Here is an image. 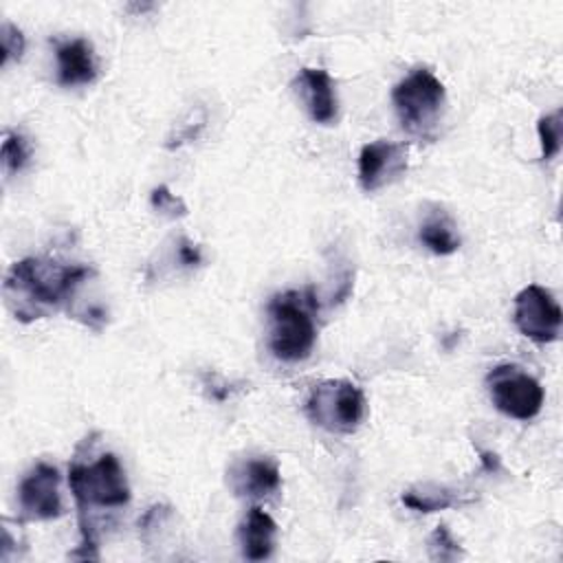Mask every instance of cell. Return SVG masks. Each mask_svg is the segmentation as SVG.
<instances>
[{
	"label": "cell",
	"instance_id": "obj_3",
	"mask_svg": "<svg viewBox=\"0 0 563 563\" xmlns=\"http://www.w3.org/2000/svg\"><path fill=\"white\" fill-rule=\"evenodd\" d=\"M68 484L79 510V528L88 526L92 508H123L130 501V486L114 453H103L90 464L79 457L68 468Z\"/></svg>",
	"mask_w": 563,
	"mask_h": 563
},
{
	"label": "cell",
	"instance_id": "obj_1",
	"mask_svg": "<svg viewBox=\"0 0 563 563\" xmlns=\"http://www.w3.org/2000/svg\"><path fill=\"white\" fill-rule=\"evenodd\" d=\"M90 275L92 268L84 264L24 257L11 264L4 277V295L20 321H33L70 299L75 288Z\"/></svg>",
	"mask_w": 563,
	"mask_h": 563
},
{
	"label": "cell",
	"instance_id": "obj_22",
	"mask_svg": "<svg viewBox=\"0 0 563 563\" xmlns=\"http://www.w3.org/2000/svg\"><path fill=\"white\" fill-rule=\"evenodd\" d=\"M482 462H484V468L486 471H497L499 468V460L495 453L490 451H482Z\"/></svg>",
	"mask_w": 563,
	"mask_h": 563
},
{
	"label": "cell",
	"instance_id": "obj_8",
	"mask_svg": "<svg viewBox=\"0 0 563 563\" xmlns=\"http://www.w3.org/2000/svg\"><path fill=\"white\" fill-rule=\"evenodd\" d=\"M18 504L24 521H46L62 515L59 471L51 464H35L18 488Z\"/></svg>",
	"mask_w": 563,
	"mask_h": 563
},
{
	"label": "cell",
	"instance_id": "obj_19",
	"mask_svg": "<svg viewBox=\"0 0 563 563\" xmlns=\"http://www.w3.org/2000/svg\"><path fill=\"white\" fill-rule=\"evenodd\" d=\"M150 200H152V207L156 211H161V213H165L169 218H180V216L187 213V205L178 196H174L165 185L154 187Z\"/></svg>",
	"mask_w": 563,
	"mask_h": 563
},
{
	"label": "cell",
	"instance_id": "obj_7",
	"mask_svg": "<svg viewBox=\"0 0 563 563\" xmlns=\"http://www.w3.org/2000/svg\"><path fill=\"white\" fill-rule=\"evenodd\" d=\"M517 330L534 343H550L559 339L561 332V306L539 284H530L515 297V312H512Z\"/></svg>",
	"mask_w": 563,
	"mask_h": 563
},
{
	"label": "cell",
	"instance_id": "obj_2",
	"mask_svg": "<svg viewBox=\"0 0 563 563\" xmlns=\"http://www.w3.org/2000/svg\"><path fill=\"white\" fill-rule=\"evenodd\" d=\"M314 310L312 288L286 290L268 301V347L275 358L297 363L310 356L317 341Z\"/></svg>",
	"mask_w": 563,
	"mask_h": 563
},
{
	"label": "cell",
	"instance_id": "obj_6",
	"mask_svg": "<svg viewBox=\"0 0 563 563\" xmlns=\"http://www.w3.org/2000/svg\"><path fill=\"white\" fill-rule=\"evenodd\" d=\"M493 405L515 420H532L543 407V387L519 365H497L486 376Z\"/></svg>",
	"mask_w": 563,
	"mask_h": 563
},
{
	"label": "cell",
	"instance_id": "obj_9",
	"mask_svg": "<svg viewBox=\"0 0 563 563\" xmlns=\"http://www.w3.org/2000/svg\"><path fill=\"white\" fill-rule=\"evenodd\" d=\"M407 169V150L385 139L365 143L358 154V183L365 191H376Z\"/></svg>",
	"mask_w": 563,
	"mask_h": 563
},
{
	"label": "cell",
	"instance_id": "obj_4",
	"mask_svg": "<svg viewBox=\"0 0 563 563\" xmlns=\"http://www.w3.org/2000/svg\"><path fill=\"white\" fill-rule=\"evenodd\" d=\"M391 101L407 132L429 136L442 114L446 92L431 70L416 68L394 86Z\"/></svg>",
	"mask_w": 563,
	"mask_h": 563
},
{
	"label": "cell",
	"instance_id": "obj_15",
	"mask_svg": "<svg viewBox=\"0 0 563 563\" xmlns=\"http://www.w3.org/2000/svg\"><path fill=\"white\" fill-rule=\"evenodd\" d=\"M402 504L411 510L418 512H435V510H444L451 506H462L468 504L471 499L460 497V493H453L446 486H438V484H422L420 488H411L402 493Z\"/></svg>",
	"mask_w": 563,
	"mask_h": 563
},
{
	"label": "cell",
	"instance_id": "obj_20",
	"mask_svg": "<svg viewBox=\"0 0 563 563\" xmlns=\"http://www.w3.org/2000/svg\"><path fill=\"white\" fill-rule=\"evenodd\" d=\"M0 42H2V66H7L11 59H20L24 53V35L18 26L11 22H4L0 29Z\"/></svg>",
	"mask_w": 563,
	"mask_h": 563
},
{
	"label": "cell",
	"instance_id": "obj_5",
	"mask_svg": "<svg viewBox=\"0 0 563 563\" xmlns=\"http://www.w3.org/2000/svg\"><path fill=\"white\" fill-rule=\"evenodd\" d=\"M308 418L330 433H352L358 429L365 416L363 391L343 378L321 380L310 389L306 400Z\"/></svg>",
	"mask_w": 563,
	"mask_h": 563
},
{
	"label": "cell",
	"instance_id": "obj_13",
	"mask_svg": "<svg viewBox=\"0 0 563 563\" xmlns=\"http://www.w3.org/2000/svg\"><path fill=\"white\" fill-rule=\"evenodd\" d=\"M277 523L260 506H251L238 528L242 556L249 561H264L273 554Z\"/></svg>",
	"mask_w": 563,
	"mask_h": 563
},
{
	"label": "cell",
	"instance_id": "obj_17",
	"mask_svg": "<svg viewBox=\"0 0 563 563\" xmlns=\"http://www.w3.org/2000/svg\"><path fill=\"white\" fill-rule=\"evenodd\" d=\"M539 141H541V158L550 161L561 150V112H552L539 119L537 123Z\"/></svg>",
	"mask_w": 563,
	"mask_h": 563
},
{
	"label": "cell",
	"instance_id": "obj_21",
	"mask_svg": "<svg viewBox=\"0 0 563 563\" xmlns=\"http://www.w3.org/2000/svg\"><path fill=\"white\" fill-rule=\"evenodd\" d=\"M178 260H180V264H185V266H198V264L202 262V255H200V249H198L196 244H191L189 240H180Z\"/></svg>",
	"mask_w": 563,
	"mask_h": 563
},
{
	"label": "cell",
	"instance_id": "obj_10",
	"mask_svg": "<svg viewBox=\"0 0 563 563\" xmlns=\"http://www.w3.org/2000/svg\"><path fill=\"white\" fill-rule=\"evenodd\" d=\"M227 484L238 497H266L275 493L282 484L279 464L271 455L238 460L227 471Z\"/></svg>",
	"mask_w": 563,
	"mask_h": 563
},
{
	"label": "cell",
	"instance_id": "obj_16",
	"mask_svg": "<svg viewBox=\"0 0 563 563\" xmlns=\"http://www.w3.org/2000/svg\"><path fill=\"white\" fill-rule=\"evenodd\" d=\"M29 161V143L26 139L15 132L9 130L4 132V141H2V165L7 174H18Z\"/></svg>",
	"mask_w": 563,
	"mask_h": 563
},
{
	"label": "cell",
	"instance_id": "obj_11",
	"mask_svg": "<svg viewBox=\"0 0 563 563\" xmlns=\"http://www.w3.org/2000/svg\"><path fill=\"white\" fill-rule=\"evenodd\" d=\"M314 123L330 125L336 119V92L332 77L323 68H301L295 81Z\"/></svg>",
	"mask_w": 563,
	"mask_h": 563
},
{
	"label": "cell",
	"instance_id": "obj_12",
	"mask_svg": "<svg viewBox=\"0 0 563 563\" xmlns=\"http://www.w3.org/2000/svg\"><path fill=\"white\" fill-rule=\"evenodd\" d=\"M57 81L62 86L92 84L97 77V59L92 44L84 37L57 44Z\"/></svg>",
	"mask_w": 563,
	"mask_h": 563
},
{
	"label": "cell",
	"instance_id": "obj_14",
	"mask_svg": "<svg viewBox=\"0 0 563 563\" xmlns=\"http://www.w3.org/2000/svg\"><path fill=\"white\" fill-rule=\"evenodd\" d=\"M418 238L435 255H451L460 249V235L455 231V224L442 209L424 218Z\"/></svg>",
	"mask_w": 563,
	"mask_h": 563
},
{
	"label": "cell",
	"instance_id": "obj_18",
	"mask_svg": "<svg viewBox=\"0 0 563 563\" xmlns=\"http://www.w3.org/2000/svg\"><path fill=\"white\" fill-rule=\"evenodd\" d=\"M427 545H429V556H431L433 561H455V559L462 556L460 543L451 537V532H449V528H446L444 523L438 526V528L431 532Z\"/></svg>",
	"mask_w": 563,
	"mask_h": 563
}]
</instances>
